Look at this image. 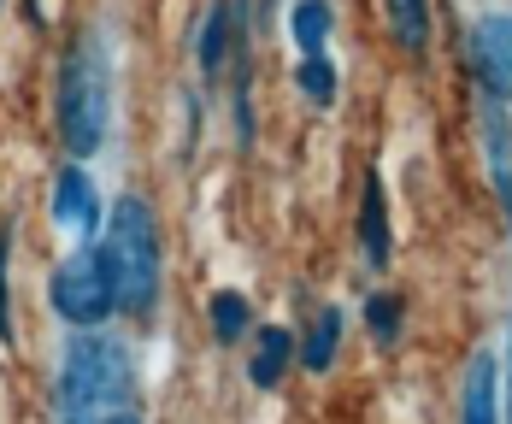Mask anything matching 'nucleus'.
I'll return each instance as SVG.
<instances>
[{
  "instance_id": "nucleus-4",
  "label": "nucleus",
  "mask_w": 512,
  "mask_h": 424,
  "mask_svg": "<svg viewBox=\"0 0 512 424\" xmlns=\"http://www.w3.org/2000/svg\"><path fill=\"white\" fill-rule=\"evenodd\" d=\"M48 295H53V313L65 324H77V330H101L106 318L118 313V295H112V277H106V260L95 242H83L71 260H59Z\"/></svg>"
},
{
  "instance_id": "nucleus-11",
  "label": "nucleus",
  "mask_w": 512,
  "mask_h": 424,
  "mask_svg": "<svg viewBox=\"0 0 512 424\" xmlns=\"http://www.w3.org/2000/svg\"><path fill=\"white\" fill-rule=\"evenodd\" d=\"M495 354H477L471 360V377H465V407H460V424H495Z\"/></svg>"
},
{
  "instance_id": "nucleus-19",
  "label": "nucleus",
  "mask_w": 512,
  "mask_h": 424,
  "mask_svg": "<svg viewBox=\"0 0 512 424\" xmlns=\"http://www.w3.org/2000/svg\"><path fill=\"white\" fill-rule=\"evenodd\" d=\"M112 424H142V419H136V413H118V419H112Z\"/></svg>"
},
{
  "instance_id": "nucleus-1",
  "label": "nucleus",
  "mask_w": 512,
  "mask_h": 424,
  "mask_svg": "<svg viewBox=\"0 0 512 424\" xmlns=\"http://www.w3.org/2000/svg\"><path fill=\"white\" fill-rule=\"evenodd\" d=\"M118 413H136L130 354L101 330H83L59 366V424H112Z\"/></svg>"
},
{
  "instance_id": "nucleus-17",
  "label": "nucleus",
  "mask_w": 512,
  "mask_h": 424,
  "mask_svg": "<svg viewBox=\"0 0 512 424\" xmlns=\"http://www.w3.org/2000/svg\"><path fill=\"white\" fill-rule=\"evenodd\" d=\"M295 83H301V95H307L312 106H330V101H336V71H330V59H324V53H307V59H301Z\"/></svg>"
},
{
  "instance_id": "nucleus-16",
  "label": "nucleus",
  "mask_w": 512,
  "mask_h": 424,
  "mask_svg": "<svg viewBox=\"0 0 512 424\" xmlns=\"http://www.w3.org/2000/svg\"><path fill=\"white\" fill-rule=\"evenodd\" d=\"M401 318H407L401 295H371V301H365V324H371V336H377L383 348L401 342Z\"/></svg>"
},
{
  "instance_id": "nucleus-7",
  "label": "nucleus",
  "mask_w": 512,
  "mask_h": 424,
  "mask_svg": "<svg viewBox=\"0 0 512 424\" xmlns=\"http://www.w3.org/2000/svg\"><path fill=\"white\" fill-rule=\"evenodd\" d=\"M483 142H489V177H495L501 212L512 224V124H507V95H495V89H483Z\"/></svg>"
},
{
  "instance_id": "nucleus-13",
  "label": "nucleus",
  "mask_w": 512,
  "mask_h": 424,
  "mask_svg": "<svg viewBox=\"0 0 512 424\" xmlns=\"http://www.w3.org/2000/svg\"><path fill=\"white\" fill-rule=\"evenodd\" d=\"M389 6V30L407 53L430 48V0H383Z\"/></svg>"
},
{
  "instance_id": "nucleus-2",
  "label": "nucleus",
  "mask_w": 512,
  "mask_h": 424,
  "mask_svg": "<svg viewBox=\"0 0 512 424\" xmlns=\"http://www.w3.org/2000/svg\"><path fill=\"white\" fill-rule=\"evenodd\" d=\"M101 260L112 277V295H118V313L148 318L159 301V224L154 207L142 195H124L112 218H106L101 236Z\"/></svg>"
},
{
  "instance_id": "nucleus-15",
  "label": "nucleus",
  "mask_w": 512,
  "mask_h": 424,
  "mask_svg": "<svg viewBox=\"0 0 512 424\" xmlns=\"http://www.w3.org/2000/svg\"><path fill=\"white\" fill-rule=\"evenodd\" d=\"M330 24H336L330 0H301V6H295V18H289V30H295L301 53H324V42H330Z\"/></svg>"
},
{
  "instance_id": "nucleus-3",
  "label": "nucleus",
  "mask_w": 512,
  "mask_h": 424,
  "mask_svg": "<svg viewBox=\"0 0 512 424\" xmlns=\"http://www.w3.org/2000/svg\"><path fill=\"white\" fill-rule=\"evenodd\" d=\"M112 124V71H106V48L101 36H83L77 48L65 53L59 71V136L77 159H89L106 142Z\"/></svg>"
},
{
  "instance_id": "nucleus-18",
  "label": "nucleus",
  "mask_w": 512,
  "mask_h": 424,
  "mask_svg": "<svg viewBox=\"0 0 512 424\" xmlns=\"http://www.w3.org/2000/svg\"><path fill=\"white\" fill-rule=\"evenodd\" d=\"M6 254H12V218L0 224V348H12V301H6Z\"/></svg>"
},
{
  "instance_id": "nucleus-5",
  "label": "nucleus",
  "mask_w": 512,
  "mask_h": 424,
  "mask_svg": "<svg viewBox=\"0 0 512 424\" xmlns=\"http://www.w3.org/2000/svg\"><path fill=\"white\" fill-rule=\"evenodd\" d=\"M471 65L483 77V89L512 95V12H489L471 36Z\"/></svg>"
},
{
  "instance_id": "nucleus-8",
  "label": "nucleus",
  "mask_w": 512,
  "mask_h": 424,
  "mask_svg": "<svg viewBox=\"0 0 512 424\" xmlns=\"http://www.w3.org/2000/svg\"><path fill=\"white\" fill-rule=\"evenodd\" d=\"M359 248H365V260L389 265V207H383V183L377 177H365V195H359Z\"/></svg>"
},
{
  "instance_id": "nucleus-10",
  "label": "nucleus",
  "mask_w": 512,
  "mask_h": 424,
  "mask_svg": "<svg viewBox=\"0 0 512 424\" xmlns=\"http://www.w3.org/2000/svg\"><path fill=\"white\" fill-rule=\"evenodd\" d=\"M230 48H236V0H218V6L206 12V24H201V71L206 77L224 71Z\"/></svg>"
},
{
  "instance_id": "nucleus-14",
  "label": "nucleus",
  "mask_w": 512,
  "mask_h": 424,
  "mask_svg": "<svg viewBox=\"0 0 512 424\" xmlns=\"http://www.w3.org/2000/svg\"><path fill=\"white\" fill-rule=\"evenodd\" d=\"M336 348H342V313H336V307H324V313L312 318V330H307L301 366H307V371H330V360H336Z\"/></svg>"
},
{
  "instance_id": "nucleus-6",
  "label": "nucleus",
  "mask_w": 512,
  "mask_h": 424,
  "mask_svg": "<svg viewBox=\"0 0 512 424\" xmlns=\"http://www.w3.org/2000/svg\"><path fill=\"white\" fill-rule=\"evenodd\" d=\"M53 218L65 230H77L83 242L101 230V195H95V177L83 165H65L59 171V183H53Z\"/></svg>"
},
{
  "instance_id": "nucleus-9",
  "label": "nucleus",
  "mask_w": 512,
  "mask_h": 424,
  "mask_svg": "<svg viewBox=\"0 0 512 424\" xmlns=\"http://www.w3.org/2000/svg\"><path fill=\"white\" fill-rule=\"evenodd\" d=\"M289 360H295V330H283V324L259 330L254 360H248V377H254V389H277V383H283V371H289Z\"/></svg>"
},
{
  "instance_id": "nucleus-12",
  "label": "nucleus",
  "mask_w": 512,
  "mask_h": 424,
  "mask_svg": "<svg viewBox=\"0 0 512 424\" xmlns=\"http://www.w3.org/2000/svg\"><path fill=\"white\" fill-rule=\"evenodd\" d=\"M206 318H212V336H218V342H242V336L254 330V307H248V295H236V289H218V295L206 301Z\"/></svg>"
}]
</instances>
